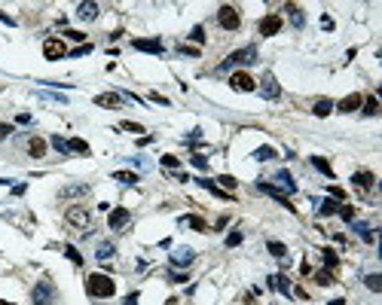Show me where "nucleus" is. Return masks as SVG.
Wrapping results in <instances>:
<instances>
[{
  "mask_svg": "<svg viewBox=\"0 0 382 305\" xmlns=\"http://www.w3.org/2000/svg\"><path fill=\"white\" fill-rule=\"evenodd\" d=\"M113 180H120V183H125V186H135L138 174L135 171H113Z\"/></svg>",
  "mask_w": 382,
  "mask_h": 305,
  "instance_id": "30",
  "label": "nucleus"
},
{
  "mask_svg": "<svg viewBox=\"0 0 382 305\" xmlns=\"http://www.w3.org/2000/svg\"><path fill=\"white\" fill-rule=\"evenodd\" d=\"M178 52H183V55H199V49H193V46H178Z\"/></svg>",
  "mask_w": 382,
  "mask_h": 305,
  "instance_id": "55",
  "label": "nucleus"
},
{
  "mask_svg": "<svg viewBox=\"0 0 382 305\" xmlns=\"http://www.w3.org/2000/svg\"><path fill=\"white\" fill-rule=\"evenodd\" d=\"M25 189H28L25 183H19V186H13V196H25Z\"/></svg>",
  "mask_w": 382,
  "mask_h": 305,
  "instance_id": "57",
  "label": "nucleus"
},
{
  "mask_svg": "<svg viewBox=\"0 0 382 305\" xmlns=\"http://www.w3.org/2000/svg\"><path fill=\"white\" fill-rule=\"evenodd\" d=\"M352 232H358V235H361V238H364L367 244H373V241H376L373 229H370V226H367L364 220H352Z\"/></svg>",
  "mask_w": 382,
  "mask_h": 305,
  "instance_id": "17",
  "label": "nucleus"
},
{
  "mask_svg": "<svg viewBox=\"0 0 382 305\" xmlns=\"http://www.w3.org/2000/svg\"><path fill=\"white\" fill-rule=\"evenodd\" d=\"M327 193H330L333 201H342V198H345V189H342V186H333V183H330V186H327Z\"/></svg>",
  "mask_w": 382,
  "mask_h": 305,
  "instance_id": "47",
  "label": "nucleus"
},
{
  "mask_svg": "<svg viewBox=\"0 0 382 305\" xmlns=\"http://www.w3.org/2000/svg\"><path fill=\"white\" fill-rule=\"evenodd\" d=\"M52 146H55V150H59L61 156H67V153H71V146H67V141H64V138H59V134H52Z\"/></svg>",
  "mask_w": 382,
  "mask_h": 305,
  "instance_id": "40",
  "label": "nucleus"
},
{
  "mask_svg": "<svg viewBox=\"0 0 382 305\" xmlns=\"http://www.w3.org/2000/svg\"><path fill=\"white\" fill-rule=\"evenodd\" d=\"M361 104H364V95H345L340 104H333V110H340V113H355V110H361Z\"/></svg>",
  "mask_w": 382,
  "mask_h": 305,
  "instance_id": "13",
  "label": "nucleus"
},
{
  "mask_svg": "<svg viewBox=\"0 0 382 305\" xmlns=\"http://www.w3.org/2000/svg\"><path fill=\"white\" fill-rule=\"evenodd\" d=\"M257 61V46H245V49H236L226 55V61L217 67V71H229V67H248Z\"/></svg>",
  "mask_w": 382,
  "mask_h": 305,
  "instance_id": "2",
  "label": "nucleus"
},
{
  "mask_svg": "<svg viewBox=\"0 0 382 305\" xmlns=\"http://www.w3.org/2000/svg\"><path fill=\"white\" fill-rule=\"evenodd\" d=\"M138 299H141V296H138V293H129V296H125V302H122V305H138Z\"/></svg>",
  "mask_w": 382,
  "mask_h": 305,
  "instance_id": "54",
  "label": "nucleus"
},
{
  "mask_svg": "<svg viewBox=\"0 0 382 305\" xmlns=\"http://www.w3.org/2000/svg\"><path fill=\"white\" fill-rule=\"evenodd\" d=\"M168 281H171V284H183V281H190V278L183 275V272H175V269H171V272H168Z\"/></svg>",
  "mask_w": 382,
  "mask_h": 305,
  "instance_id": "50",
  "label": "nucleus"
},
{
  "mask_svg": "<svg viewBox=\"0 0 382 305\" xmlns=\"http://www.w3.org/2000/svg\"><path fill=\"white\" fill-rule=\"evenodd\" d=\"M352 183L361 189V193H370L373 183H376V177H373V171H355V174H352Z\"/></svg>",
  "mask_w": 382,
  "mask_h": 305,
  "instance_id": "16",
  "label": "nucleus"
},
{
  "mask_svg": "<svg viewBox=\"0 0 382 305\" xmlns=\"http://www.w3.org/2000/svg\"><path fill=\"white\" fill-rule=\"evenodd\" d=\"M190 40H193V43H205V28L196 25V28L190 31Z\"/></svg>",
  "mask_w": 382,
  "mask_h": 305,
  "instance_id": "46",
  "label": "nucleus"
},
{
  "mask_svg": "<svg viewBox=\"0 0 382 305\" xmlns=\"http://www.w3.org/2000/svg\"><path fill=\"white\" fill-rule=\"evenodd\" d=\"M257 189H260V193H266V196H269V198H275V201H279V205L281 208H287V211H297L294 205H291V201H287L281 193H279V189H275L272 183H266V180H257Z\"/></svg>",
  "mask_w": 382,
  "mask_h": 305,
  "instance_id": "11",
  "label": "nucleus"
},
{
  "mask_svg": "<svg viewBox=\"0 0 382 305\" xmlns=\"http://www.w3.org/2000/svg\"><path fill=\"white\" fill-rule=\"evenodd\" d=\"M260 95H263L266 101H279V98H281V86L275 83V76H272V73H266V76H263V83H260Z\"/></svg>",
  "mask_w": 382,
  "mask_h": 305,
  "instance_id": "9",
  "label": "nucleus"
},
{
  "mask_svg": "<svg viewBox=\"0 0 382 305\" xmlns=\"http://www.w3.org/2000/svg\"><path fill=\"white\" fill-rule=\"evenodd\" d=\"M64 256H67V259H71V263H74V266H83V256H80V251H77V247H74V244H64Z\"/></svg>",
  "mask_w": 382,
  "mask_h": 305,
  "instance_id": "35",
  "label": "nucleus"
},
{
  "mask_svg": "<svg viewBox=\"0 0 382 305\" xmlns=\"http://www.w3.org/2000/svg\"><path fill=\"white\" fill-rule=\"evenodd\" d=\"M165 305H178V299H175V296H171V299H168V302H165Z\"/></svg>",
  "mask_w": 382,
  "mask_h": 305,
  "instance_id": "60",
  "label": "nucleus"
},
{
  "mask_svg": "<svg viewBox=\"0 0 382 305\" xmlns=\"http://www.w3.org/2000/svg\"><path fill=\"white\" fill-rule=\"evenodd\" d=\"M266 247H269V253H272L275 259H287V247H284L281 241H266Z\"/></svg>",
  "mask_w": 382,
  "mask_h": 305,
  "instance_id": "31",
  "label": "nucleus"
},
{
  "mask_svg": "<svg viewBox=\"0 0 382 305\" xmlns=\"http://www.w3.org/2000/svg\"><path fill=\"white\" fill-rule=\"evenodd\" d=\"M321 256H324V263H327V269H337V266H340V256L333 253L330 247H324V253H321Z\"/></svg>",
  "mask_w": 382,
  "mask_h": 305,
  "instance_id": "39",
  "label": "nucleus"
},
{
  "mask_svg": "<svg viewBox=\"0 0 382 305\" xmlns=\"http://www.w3.org/2000/svg\"><path fill=\"white\" fill-rule=\"evenodd\" d=\"M9 134H13V126H6V122H0V141H6Z\"/></svg>",
  "mask_w": 382,
  "mask_h": 305,
  "instance_id": "51",
  "label": "nucleus"
},
{
  "mask_svg": "<svg viewBox=\"0 0 382 305\" xmlns=\"http://www.w3.org/2000/svg\"><path fill=\"white\" fill-rule=\"evenodd\" d=\"M327 305H345V302H342V299H333V302H327Z\"/></svg>",
  "mask_w": 382,
  "mask_h": 305,
  "instance_id": "59",
  "label": "nucleus"
},
{
  "mask_svg": "<svg viewBox=\"0 0 382 305\" xmlns=\"http://www.w3.org/2000/svg\"><path fill=\"white\" fill-rule=\"evenodd\" d=\"M321 28L324 31H333V18L330 16H321Z\"/></svg>",
  "mask_w": 382,
  "mask_h": 305,
  "instance_id": "52",
  "label": "nucleus"
},
{
  "mask_svg": "<svg viewBox=\"0 0 382 305\" xmlns=\"http://www.w3.org/2000/svg\"><path fill=\"white\" fill-rule=\"evenodd\" d=\"M178 223H181V226H190V229H196V232H205V229H208L202 217H181Z\"/></svg>",
  "mask_w": 382,
  "mask_h": 305,
  "instance_id": "26",
  "label": "nucleus"
},
{
  "mask_svg": "<svg viewBox=\"0 0 382 305\" xmlns=\"http://www.w3.org/2000/svg\"><path fill=\"white\" fill-rule=\"evenodd\" d=\"M364 113H367V116H376V113H379V101L373 98V95H370V98H364Z\"/></svg>",
  "mask_w": 382,
  "mask_h": 305,
  "instance_id": "36",
  "label": "nucleus"
},
{
  "mask_svg": "<svg viewBox=\"0 0 382 305\" xmlns=\"http://www.w3.org/2000/svg\"><path fill=\"white\" fill-rule=\"evenodd\" d=\"M0 305H16V302H6V299H0Z\"/></svg>",
  "mask_w": 382,
  "mask_h": 305,
  "instance_id": "61",
  "label": "nucleus"
},
{
  "mask_svg": "<svg viewBox=\"0 0 382 305\" xmlns=\"http://www.w3.org/2000/svg\"><path fill=\"white\" fill-rule=\"evenodd\" d=\"M95 104H98V107H120L122 98L113 95V92H104V95H95Z\"/></svg>",
  "mask_w": 382,
  "mask_h": 305,
  "instance_id": "23",
  "label": "nucleus"
},
{
  "mask_svg": "<svg viewBox=\"0 0 382 305\" xmlns=\"http://www.w3.org/2000/svg\"><path fill=\"white\" fill-rule=\"evenodd\" d=\"M217 21H221V28H223V31H236V28L241 25V16H239V9H236V6L223 3L221 9H217Z\"/></svg>",
  "mask_w": 382,
  "mask_h": 305,
  "instance_id": "4",
  "label": "nucleus"
},
{
  "mask_svg": "<svg viewBox=\"0 0 382 305\" xmlns=\"http://www.w3.org/2000/svg\"><path fill=\"white\" fill-rule=\"evenodd\" d=\"M269 287L279 290V293H284V296H291V281H287L284 275H272V278H269Z\"/></svg>",
  "mask_w": 382,
  "mask_h": 305,
  "instance_id": "21",
  "label": "nucleus"
},
{
  "mask_svg": "<svg viewBox=\"0 0 382 305\" xmlns=\"http://www.w3.org/2000/svg\"><path fill=\"white\" fill-rule=\"evenodd\" d=\"M150 98H153V101H156V104H162V107H168V98H165V95H156V92H153V95H150Z\"/></svg>",
  "mask_w": 382,
  "mask_h": 305,
  "instance_id": "53",
  "label": "nucleus"
},
{
  "mask_svg": "<svg viewBox=\"0 0 382 305\" xmlns=\"http://www.w3.org/2000/svg\"><path fill=\"white\" fill-rule=\"evenodd\" d=\"M86 193H89V186H86V183H77V186H64L59 196H61V198H71V196H86Z\"/></svg>",
  "mask_w": 382,
  "mask_h": 305,
  "instance_id": "28",
  "label": "nucleus"
},
{
  "mask_svg": "<svg viewBox=\"0 0 382 305\" xmlns=\"http://www.w3.org/2000/svg\"><path fill=\"white\" fill-rule=\"evenodd\" d=\"M291 293H294V296H297V299H306V296H309V293H306L303 287H297V290H291Z\"/></svg>",
  "mask_w": 382,
  "mask_h": 305,
  "instance_id": "56",
  "label": "nucleus"
},
{
  "mask_svg": "<svg viewBox=\"0 0 382 305\" xmlns=\"http://www.w3.org/2000/svg\"><path fill=\"white\" fill-rule=\"evenodd\" d=\"M193 259H196V251H193V247H175V251H171V256H168V263L178 269V266H190Z\"/></svg>",
  "mask_w": 382,
  "mask_h": 305,
  "instance_id": "10",
  "label": "nucleus"
},
{
  "mask_svg": "<svg viewBox=\"0 0 382 305\" xmlns=\"http://www.w3.org/2000/svg\"><path fill=\"white\" fill-rule=\"evenodd\" d=\"M312 165H315L324 177H333V168H330V162H327V159H321V156H312Z\"/></svg>",
  "mask_w": 382,
  "mask_h": 305,
  "instance_id": "33",
  "label": "nucleus"
},
{
  "mask_svg": "<svg viewBox=\"0 0 382 305\" xmlns=\"http://www.w3.org/2000/svg\"><path fill=\"white\" fill-rule=\"evenodd\" d=\"M275 183H279V186H275V189H279V193L284 196H294L297 193V183H294V177H291V171H284V168H281V171L279 174H275Z\"/></svg>",
  "mask_w": 382,
  "mask_h": 305,
  "instance_id": "14",
  "label": "nucleus"
},
{
  "mask_svg": "<svg viewBox=\"0 0 382 305\" xmlns=\"http://www.w3.org/2000/svg\"><path fill=\"white\" fill-rule=\"evenodd\" d=\"M129 220H132L129 208H113V211H110V217H107V226H110L113 232H117V229H122V226L129 223Z\"/></svg>",
  "mask_w": 382,
  "mask_h": 305,
  "instance_id": "15",
  "label": "nucleus"
},
{
  "mask_svg": "<svg viewBox=\"0 0 382 305\" xmlns=\"http://www.w3.org/2000/svg\"><path fill=\"white\" fill-rule=\"evenodd\" d=\"M364 284H367V290L379 293V290H382V275H367V278H364Z\"/></svg>",
  "mask_w": 382,
  "mask_h": 305,
  "instance_id": "37",
  "label": "nucleus"
},
{
  "mask_svg": "<svg viewBox=\"0 0 382 305\" xmlns=\"http://www.w3.org/2000/svg\"><path fill=\"white\" fill-rule=\"evenodd\" d=\"M117 256V247H113L110 241H101L98 244V251H95V259H101V263H107V259Z\"/></svg>",
  "mask_w": 382,
  "mask_h": 305,
  "instance_id": "22",
  "label": "nucleus"
},
{
  "mask_svg": "<svg viewBox=\"0 0 382 305\" xmlns=\"http://www.w3.org/2000/svg\"><path fill=\"white\" fill-rule=\"evenodd\" d=\"M337 211H340V201H333V198L321 201V208H318V214H321V217H330V214H337Z\"/></svg>",
  "mask_w": 382,
  "mask_h": 305,
  "instance_id": "34",
  "label": "nucleus"
},
{
  "mask_svg": "<svg viewBox=\"0 0 382 305\" xmlns=\"http://www.w3.org/2000/svg\"><path fill=\"white\" fill-rule=\"evenodd\" d=\"M31 302L34 305H55V284L52 281H40V284L31 290Z\"/></svg>",
  "mask_w": 382,
  "mask_h": 305,
  "instance_id": "3",
  "label": "nucleus"
},
{
  "mask_svg": "<svg viewBox=\"0 0 382 305\" xmlns=\"http://www.w3.org/2000/svg\"><path fill=\"white\" fill-rule=\"evenodd\" d=\"M251 159L254 162H269V159H275V150H272V146H257Z\"/></svg>",
  "mask_w": 382,
  "mask_h": 305,
  "instance_id": "25",
  "label": "nucleus"
},
{
  "mask_svg": "<svg viewBox=\"0 0 382 305\" xmlns=\"http://www.w3.org/2000/svg\"><path fill=\"white\" fill-rule=\"evenodd\" d=\"M64 220L71 223V226H77V229H86V226H89V211L83 205H74V208L64 211Z\"/></svg>",
  "mask_w": 382,
  "mask_h": 305,
  "instance_id": "6",
  "label": "nucleus"
},
{
  "mask_svg": "<svg viewBox=\"0 0 382 305\" xmlns=\"http://www.w3.org/2000/svg\"><path fill=\"white\" fill-rule=\"evenodd\" d=\"M132 49L150 52V55H162V52H165V49H162V40H156V37H150V40H132Z\"/></svg>",
  "mask_w": 382,
  "mask_h": 305,
  "instance_id": "12",
  "label": "nucleus"
},
{
  "mask_svg": "<svg viewBox=\"0 0 382 305\" xmlns=\"http://www.w3.org/2000/svg\"><path fill=\"white\" fill-rule=\"evenodd\" d=\"M64 37H67V40H74V43H80V46H83L86 34H80V31H67V28H64Z\"/></svg>",
  "mask_w": 382,
  "mask_h": 305,
  "instance_id": "49",
  "label": "nucleus"
},
{
  "mask_svg": "<svg viewBox=\"0 0 382 305\" xmlns=\"http://www.w3.org/2000/svg\"><path fill=\"white\" fill-rule=\"evenodd\" d=\"M214 183H221V186H223V193H236L239 180H236V177H229V174H221V177L214 180Z\"/></svg>",
  "mask_w": 382,
  "mask_h": 305,
  "instance_id": "32",
  "label": "nucleus"
},
{
  "mask_svg": "<svg viewBox=\"0 0 382 305\" xmlns=\"http://www.w3.org/2000/svg\"><path fill=\"white\" fill-rule=\"evenodd\" d=\"M241 238H245L241 232H229V235H226V247H239V244H241Z\"/></svg>",
  "mask_w": 382,
  "mask_h": 305,
  "instance_id": "48",
  "label": "nucleus"
},
{
  "mask_svg": "<svg viewBox=\"0 0 382 305\" xmlns=\"http://www.w3.org/2000/svg\"><path fill=\"white\" fill-rule=\"evenodd\" d=\"M86 293L92 299H110L113 293H117V281L110 275H104V272H95V275L86 278Z\"/></svg>",
  "mask_w": 382,
  "mask_h": 305,
  "instance_id": "1",
  "label": "nucleus"
},
{
  "mask_svg": "<svg viewBox=\"0 0 382 305\" xmlns=\"http://www.w3.org/2000/svg\"><path fill=\"white\" fill-rule=\"evenodd\" d=\"M190 162H193V168H199V171H208V159H205L202 153H193Z\"/></svg>",
  "mask_w": 382,
  "mask_h": 305,
  "instance_id": "41",
  "label": "nucleus"
},
{
  "mask_svg": "<svg viewBox=\"0 0 382 305\" xmlns=\"http://www.w3.org/2000/svg\"><path fill=\"white\" fill-rule=\"evenodd\" d=\"M43 55H46L49 61H59V58H64V55H67V49H64V43H61L59 37H49V40L43 43Z\"/></svg>",
  "mask_w": 382,
  "mask_h": 305,
  "instance_id": "8",
  "label": "nucleus"
},
{
  "mask_svg": "<svg viewBox=\"0 0 382 305\" xmlns=\"http://www.w3.org/2000/svg\"><path fill=\"white\" fill-rule=\"evenodd\" d=\"M284 13L291 16V25H294V28H303V25H306V16H303V9H300V6L287 3V6H284Z\"/></svg>",
  "mask_w": 382,
  "mask_h": 305,
  "instance_id": "20",
  "label": "nucleus"
},
{
  "mask_svg": "<svg viewBox=\"0 0 382 305\" xmlns=\"http://www.w3.org/2000/svg\"><path fill=\"white\" fill-rule=\"evenodd\" d=\"M229 86H233L236 92H254V89H257L254 76H251V73H245V71H236L233 76H229Z\"/></svg>",
  "mask_w": 382,
  "mask_h": 305,
  "instance_id": "7",
  "label": "nucleus"
},
{
  "mask_svg": "<svg viewBox=\"0 0 382 305\" xmlns=\"http://www.w3.org/2000/svg\"><path fill=\"white\" fill-rule=\"evenodd\" d=\"M67 146H71V153H80V156H89L92 150H89V144L83 141V138H74V141H67Z\"/></svg>",
  "mask_w": 382,
  "mask_h": 305,
  "instance_id": "29",
  "label": "nucleus"
},
{
  "mask_svg": "<svg viewBox=\"0 0 382 305\" xmlns=\"http://www.w3.org/2000/svg\"><path fill=\"white\" fill-rule=\"evenodd\" d=\"M199 186H205L208 193H211V196H217V198H229V193H223V189L217 186L214 180H205V177H202V180H199Z\"/></svg>",
  "mask_w": 382,
  "mask_h": 305,
  "instance_id": "27",
  "label": "nucleus"
},
{
  "mask_svg": "<svg viewBox=\"0 0 382 305\" xmlns=\"http://www.w3.org/2000/svg\"><path fill=\"white\" fill-rule=\"evenodd\" d=\"M312 113H315V116H330V113H333V101L330 98H321V101H315V107H312Z\"/></svg>",
  "mask_w": 382,
  "mask_h": 305,
  "instance_id": "24",
  "label": "nucleus"
},
{
  "mask_svg": "<svg viewBox=\"0 0 382 305\" xmlns=\"http://www.w3.org/2000/svg\"><path fill=\"white\" fill-rule=\"evenodd\" d=\"M159 162H162V165H165V168H168V171H175V168L181 165V159H178V156H171V153H168V156H162V159H159Z\"/></svg>",
  "mask_w": 382,
  "mask_h": 305,
  "instance_id": "44",
  "label": "nucleus"
},
{
  "mask_svg": "<svg viewBox=\"0 0 382 305\" xmlns=\"http://www.w3.org/2000/svg\"><path fill=\"white\" fill-rule=\"evenodd\" d=\"M281 16L279 13H269V16H263L260 18V25H257V31H260V37H275V34L281 31Z\"/></svg>",
  "mask_w": 382,
  "mask_h": 305,
  "instance_id": "5",
  "label": "nucleus"
},
{
  "mask_svg": "<svg viewBox=\"0 0 382 305\" xmlns=\"http://www.w3.org/2000/svg\"><path fill=\"white\" fill-rule=\"evenodd\" d=\"M92 52V43H83V46H77L74 52H67V55H71V58H83V55H89Z\"/></svg>",
  "mask_w": 382,
  "mask_h": 305,
  "instance_id": "45",
  "label": "nucleus"
},
{
  "mask_svg": "<svg viewBox=\"0 0 382 305\" xmlns=\"http://www.w3.org/2000/svg\"><path fill=\"white\" fill-rule=\"evenodd\" d=\"M0 21H3V25H16V18H9L6 13H0Z\"/></svg>",
  "mask_w": 382,
  "mask_h": 305,
  "instance_id": "58",
  "label": "nucleus"
},
{
  "mask_svg": "<svg viewBox=\"0 0 382 305\" xmlns=\"http://www.w3.org/2000/svg\"><path fill=\"white\" fill-rule=\"evenodd\" d=\"M315 284H321V287L333 284V272H330V269H324V272H315Z\"/></svg>",
  "mask_w": 382,
  "mask_h": 305,
  "instance_id": "38",
  "label": "nucleus"
},
{
  "mask_svg": "<svg viewBox=\"0 0 382 305\" xmlns=\"http://www.w3.org/2000/svg\"><path fill=\"white\" fill-rule=\"evenodd\" d=\"M28 153H31V159H43L46 156V141L43 138H31L28 141Z\"/></svg>",
  "mask_w": 382,
  "mask_h": 305,
  "instance_id": "19",
  "label": "nucleus"
},
{
  "mask_svg": "<svg viewBox=\"0 0 382 305\" xmlns=\"http://www.w3.org/2000/svg\"><path fill=\"white\" fill-rule=\"evenodd\" d=\"M77 16L83 21H95L98 18V3H80L77 6Z\"/></svg>",
  "mask_w": 382,
  "mask_h": 305,
  "instance_id": "18",
  "label": "nucleus"
},
{
  "mask_svg": "<svg viewBox=\"0 0 382 305\" xmlns=\"http://www.w3.org/2000/svg\"><path fill=\"white\" fill-rule=\"evenodd\" d=\"M120 128H122V131H132V134H144V126H138V122H129V119L120 122Z\"/></svg>",
  "mask_w": 382,
  "mask_h": 305,
  "instance_id": "42",
  "label": "nucleus"
},
{
  "mask_svg": "<svg viewBox=\"0 0 382 305\" xmlns=\"http://www.w3.org/2000/svg\"><path fill=\"white\" fill-rule=\"evenodd\" d=\"M337 214H340V217H342L345 223H352V220H355V208H352V205H340V211H337Z\"/></svg>",
  "mask_w": 382,
  "mask_h": 305,
  "instance_id": "43",
  "label": "nucleus"
}]
</instances>
